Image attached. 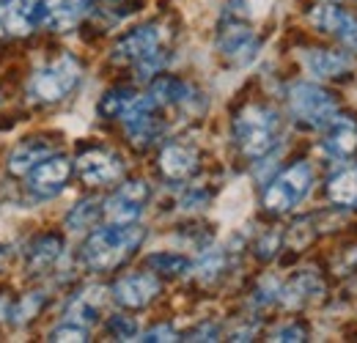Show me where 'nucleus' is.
Instances as JSON below:
<instances>
[{"label":"nucleus","instance_id":"393cba45","mask_svg":"<svg viewBox=\"0 0 357 343\" xmlns=\"http://www.w3.org/2000/svg\"><path fill=\"white\" fill-rule=\"evenodd\" d=\"M149 266L162 272V275H184L190 269V261L184 256H176V253H154L149 258Z\"/></svg>","mask_w":357,"mask_h":343},{"label":"nucleus","instance_id":"4468645a","mask_svg":"<svg viewBox=\"0 0 357 343\" xmlns=\"http://www.w3.org/2000/svg\"><path fill=\"white\" fill-rule=\"evenodd\" d=\"M305 66L321 80H341L355 72V61L347 52H335V49H308Z\"/></svg>","mask_w":357,"mask_h":343},{"label":"nucleus","instance_id":"f704fd0d","mask_svg":"<svg viewBox=\"0 0 357 343\" xmlns=\"http://www.w3.org/2000/svg\"><path fill=\"white\" fill-rule=\"evenodd\" d=\"M275 242H278V236H267V239L259 245V250H256V253H259L261 258H269L272 253H275Z\"/></svg>","mask_w":357,"mask_h":343},{"label":"nucleus","instance_id":"aec40b11","mask_svg":"<svg viewBox=\"0 0 357 343\" xmlns=\"http://www.w3.org/2000/svg\"><path fill=\"white\" fill-rule=\"evenodd\" d=\"M151 99L160 105V107H178V105H187L192 99V88L187 83H181L176 77H160L151 83Z\"/></svg>","mask_w":357,"mask_h":343},{"label":"nucleus","instance_id":"f257e3e1","mask_svg":"<svg viewBox=\"0 0 357 343\" xmlns=\"http://www.w3.org/2000/svg\"><path fill=\"white\" fill-rule=\"evenodd\" d=\"M140 242H143V228H137L135 222L130 225L113 222V225L91 234L89 242L83 245V261L93 272H107V269H116L119 264H124Z\"/></svg>","mask_w":357,"mask_h":343},{"label":"nucleus","instance_id":"dca6fc26","mask_svg":"<svg viewBox=\"0 0 357 343\" xmlns=\"http://www.w3.org/2000/svg\"><path fill=\"white\" fill-rule=\"evenodd\" d=\"M50 154H52V146L47 143L45 137H31V140L20 143V146L8 154L6 168H8V173H14V176H28V173L33 171L42 160H47Z\"/></svg>","mask_w":357,"mask_h":343},{"label":"nucleus","instance_id":"a211bd4d","mask_svg":"<svg viewBox=\"0 0 357 343\" xmlns=\"http://www.w3.org/2000/svg\"><path fill=\"white\" fill-rule=\"evenodd\" d=\"M105 302V289L102 286H91L86 291H80L75 300L69 302L66 307V321H77L83 327H91L96 319H99V307Z\"/></svg>","mask_w":357,"mask_h":343},{"label":"nucleus","instance_id":"c85d7f7f","mask_svg":"<svg viewBox=\"0 0 357 343\" xmlns=\"http://www.w3.org/2000/svg\"><path fill=\"white\" fill-rule=\"evenodd\" d=\"M333 33L347 44L349 49H357V20L355 17H349V14H344V11H341V17H338V22H335Z\"/></svg>","mask_w":357,"mask_h":343},{"label":"nucleus","instance_id":"4be33fe9","mask_svg":"<svg viewBox=\"0 0 357 343\" xmlns=\"http://www.w3.org/2000/svg\"><path fill=\"white\" fill-rule=\"evenodd\" d=\"M135 99H137V93H135L132 88H113V91H107V93L99 99L96 110H99L105 119H121V116L132 107Z\"/></svg>","mask_w":357,"mask_h":343},{"label":"nucleus","instance_id":"a878e982","mask_svg":"<svg viewBox=\"0 0 357 343\" xmlns=\"http://www.w3.org/2000/svg\"><path fill=\"white\" fill-rule=\"evenodd\" d=\"M223 266H225V258H223V253L220 250H206L204 256H201V261L195 264V275L204 280V283H212L220 272H223Z\"/></svg>","mask_w":357,"mask_h":343},{"label":"nucleus","instance_id":"7c9ffc66","mask_svg":"<svg viewBox=\"0 0 357 343\" xmlns=\"http://www.w3.org/2000/svg\"><path fill=\"white\" fill-rule=\"evenodd\" d=\"M42 300H45V297H42L39 291H36V294H28L25 300L20 302V305H17L14 310H11V316H14V321H17V324H22V321H28V319H33V316L39 313V307H42Z\"/></svg>","mask_w":357,"mask_h":343},{"label":"nucleus","instance_id":"473e14b6","mask_svg":"<svg viewBox=\"0 0 357 343\" xmlns=\"http://www.w3.org/2000/svg\"><path fill=\"white\" fill-rule=\"evenodd\" d=\"M140 341H178L176 330L171 327V324H162V327H154V330H149Z\"/></svg>","mask_w":357,"mask_h":343},{"label":"nucleus","instance_id":"423d86ee","mask_svg":"<svg viewBox=\"0 0 357 343\" xmlns=\"http://www.w3.org/2000/svg\"><path fill=\"white\" fill-rule=\"evenodd\" d=\"M289 110L297 119V124H305L313 129H324L330 119L338 113L333 93L313 83H297L289 91Z\"/></svg>","mask_w":357,"mask_h":343},{"label":"nucleus","instance_id":"6e6552de","mask_svg":"<svg viewBox=\"0 0 357 343\" xmlns=\"http://www.w3.org/2000/svg\"><path fill=\"white\" fill-rule=\"evenodd\" d=\"M162 42H165V31L160 25H143V28H135L132 33H127L124 39H119L110 58L116 63H137V61L160 52Z\"/></svg>","mask_w":357,"mask_h":343},{"label":"nucleus","instance_id":"7ed1b4c3","mask_svg":"<svg viewBox=\"0 0 357 343\" xmlns=\"http://www.w3.org/2000/svg\"><path fill=\"white\" fill-rule=\"evenodd\" d=\"M63 0H0V36H25L50 28Z\"/></svg>","mask_w":357,"mask_h":343},{"label":"nucleus","instance_id":"5701e85b","mask_svg":"<svg viewBox=\"0 0 357 343\" xmlns=\"http://www.w3.org/2000/svg\"><path fill=\"white\" fill-rule=\"evenodd\" d=\"M89 8H91V0H63L61 8L55 11L50 28L52 31H69L72 25H77L89 14Z\"/></svg>","mask_w":357,"mask_h":343},{"label":"nucleus","instance_id":"2f4dec72","mask_svg":"<svg viewBox=\"0 0 357 343\" xmlns=\"http://www.w3.org/2000/svg\"><path fill=\"white\" fill-rule=\"evenodd\" d=\"M305 338H308V333H305V327H300V324L280 327V330L272 335V341H286V343H297V341H305Z\"/></svg>","mask_w":357,"mask_h":343},{"label":"nucleus","instance_id":"39448f33","mask_svg":"<svg viewBox=\"0 0 357 343\" xmlns=\"http://www.w3.org/2000/svg\"><path fill=\"white\" fill-rule=\"evenodd\" d=\"M313 187V171L308 162H294L291 168L280 173L267 190H264V206L272 215H286L291 212Z\"/></svg>","mask_w":357,"mask_h":343},{"label":"nucleus","instance_id":"bb28decb","mask_svg":"<svg viewBox=\"0 0 357 343\" xmlns=\"http://www.w3.org/2000/svg\"><path fill=\"white\" fill-rule=\"evenodd\" d=\"M47 341H55V343H83L89 341V327L77 324V321H66L55 330H50Z\"/></svg>","mask_w":357,"mask_h":343},{"label":"nucleus","instance_id":"0eeeda50","mask_svg":"<svg viewBox=\"0 0 357 343\" xmlns=\"http://www.w3.org/2000/svg\"><path fill=\"white\" fill-rule=\"evenodd\" d=\"M149 201V184L146 181H124L107 201H105V217L110 222H121V225H130V222H137L140 215H143V206Z\"/></svg>","mask_w":357,"mask_h":343},{"label":"nucleus","instance_id":"f03ea898","mask_svg":"<svg viewBox=\"0 0 357 343\" xmlns=\"http://www.w3.org/2000/svg\"><path fill=\"white\" fill-rule=\"evenodd\" d=\"M234 137L245 157L261 160L280 137V116L267 105H248L234 119Z\"/></svg>","mask_w":357,"mask_h":343},{"label":"nucleus","instance_id":"f8f14e48","mask_svg":"<svg viewBox=\"0 0 357 343\" xmlns=\"http://www.w3.org/2000/svg\"><path fill=\"white\" fill-rule=\"evenodd\" d=\"M321 148L324 154L335 157V160H347L357 151V119L349 113H335L330 119V124L324 127L321 137Z\"/></svg>","mask_w":357,"mask_h":343},{"label":"nucleus","instance_id":"72a5a7b5","mask_svg":"<svg viewBox=\"0 0 357 343\" xmlns=\"http://www.w3.org/2000/svg\"><path fill=\"white\" fill-rule=\"evenodd\" d=\"M218 335H220V330H218L215 324H204V327L192 330L184 341H218Z\"/></svg>","mask_w":357,"mask_h":343},{"label":"nucleus","instance_id":"9d476101","mask_svg":"<svg viewBox=\"0 0 357 343\" xmlns=\"http://www.w3.org/2000/svg\"><path fill=\"white\" fill-rule=\"evenodd\" d=\"M69 176H72V162L66 157L50 154L47 160H42L33 171L28 173V190L39 198H52L66 187Z\"/></svg>","mask_w":357,"mask_h":343},{"label":"nucleus","instance_id":"c756f323","mask_svg":"<svg viewBox=\"0 0 357 343\" xmlns=\"http://www.w3.org/2000/svg\"><path fill=\"white\" fill-rule=\"evenodd\" d=\"M165 63H168L165 49H160V52H154V55H149V58L137 61V63H135V69H137V80H149V77H154Z\"/></svg>","mask_w":357,"mask_h":343},{"label":"nucleus","instance_id":"2eb2a0df","mask_svg":"<svg viewBox=\"0 0 357 343\" xmlns=\"http://www.w3.org/2000/svg\"><path fill=\"white\" fill-rule=\"evenodd\" d=\"M198 168V154L192 146H184V143H168L160 154V171L165 173L168 178L181 181V178H190Z\"/></svg>","mask_w":357,"mask_h":343},{"label":"nucleus","instance_id":"b1692460","mask_svg":"<svg viewBox=\"0 0 357 343\" xmlns=\"http://www.w3.org/2000/svg\"><path fill=\"white\" fill-rule=\"evenodd\" d=\"M105 209H99V201H80L69 215H66V228L69 231H89L96 225V220Z\"/></svg>","mask_w":357,"mask_h":343},{"label":"nucleus","instance_id":"c9c22d12","mask_svg":"<svg viewBox=\"0 0 357 343\" xmlns=\"http://www.w3.org/2000/svg\"><path fill=\"white\" fill-rule=\"evenodd\" d=\"M6 264V247H0V266Z\"/></svg>","mask_w":357,"mask_h":343},{"label":"nucleus","instance_id":"1a4fd4ad","mask_svg":"<svg viewBox=\"0 0 357 343\" xmlns=\"http://www.w3.org/2000/svg\"><path fill=\"white\" fill-rule=\"evenodd\" d=\"M218 49L223 52L231 63L245 66V63H250V61L256 58V52H259V39H256V33L248 28L245 20L231 17L228 25H223V31H220V36H218Z\"/></svg>","mask_w":357,"mask_h":343},{"label":"nucleus","instance_id":"cd10ccee","mask_svg":"<svg viewBox=\"0 0 357 343\" xmlns=\"http://www.w3.org/2000/svg\"><path fill=\"white\" fill-rule=\"evenodd\" d=\"M107 333H110L116 341H135L137 324H135V319H130V316H113V319L107 321Z\"/></svg>","mask_w":357,"mask_h":343},{"label":"nucleus","instance_id":"412c9836","mask_svg":"<svg viewBox=\"0 0 357 343\" xmlns=\"http://www.w3.org/2000/svg\"><path fill=\"white\" fill-rule=\"evenodd\" d=\"M63 253V242L58 236H42L39 242H33L31 253H28V266L33 272H42V269H50L58 258Z\"/></svg>","mask_w":357,"mask_h":343},{"label":"nucleus","instance_id":"ddd939ff","mask_svg":"<svg viewBox=\"0 0 357 343\" xmlns=\"http://www.w3.org/2000/svg\"><path fill=\"white\" fill-rule=\"evenodd\" d=\"M160 294V280L149 272H137V275H127L113 286V297L121 307H146L149 302Z\"/></svg>","mask_w":357,"mask_h":343},{"label":"nucleus","instance_id":"9b49d317","mask_svg":"<svg viewBox=\"0 0 357 343\" xmlns=\"http://www.w3.org/2000/svg\"><path fill=\"white\" fill-rule=\"evenodd\" d=\"M124 173L121 157H116L113 151H102V148H91L86 154L77 157V176L91 184V187H102V184H113L119 181Z\"/></svg>","mask_w":357,"mask_h":343},{"label":"nucleus","instance_id":"6ab92c4d","mask_svg":"<svg viewBox=\"0 0 357 343\" xmlns=\"http://www.w3.org/2000/svg\"><path fill=\"white\" fill-rule=\"evenodd\" d=\"M327 198L335 206L357 209V162L341 168V171L327 181Z\"/></svg>","mask_w":357,"mask_h":343},{"label":"nucleus","instance_id":"20e7f679","mask_svg":"<svg viewBox=\"0 0 357 343\" xmlns=\"http://www.w3.org/2000/svg\"><path fill=\"white\" fill-rule=\"evenodd\" d=\"M80 77H83L80 63H77L72 55H61V58H55L52 63L42 66V69L31 77L28 93H31L36 102H61V99H66V96L77 88Z\"/></svg>","mask_w":357,"mask_h":343},{"label":"nucleus","instance_id":"f3484780","mask_svg":"<svg viewBox=\"0 0 357 343\" xmlns=\"http://www.w3.org/2000/svg\"><path fill=\"white\" fill-rule=\"evenodd\" d=\"M321 294V280L313 275V272H300L297 277H291L283 289H280V297L286 307H303L311 300H316Z\"/></svg>","mask_w":357,"mask_h":343}]
</instances>
